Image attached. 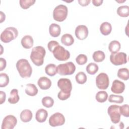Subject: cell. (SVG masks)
Instances as JSON below:
<instances>
[{"instance_id":"obj_1","label":"cell","mask_w":129,"mask_h":129,"mask_svg":"<svg viewBox=\"0 0 129 129\" xmlns=\"http://www.w3.org/2000/svg\"><path fill=\"white\" fill-rule=\"evenodd\" d=\"M46 54L44 48L41 46L34 47L31 50L30 59L37 66H42L44 62V58Z\"/></svg>"},{"instance_id":"obj_2","label":"cell","mask_w":129,"mask_h":129,"mask_svg":"<svg viewBox=\"0 0 129 129\" xmlns=\"http://www.w3.org/2000/svg\"><path fill=\"white\" fill-rule=\"evenodd\" d=\"M19 74L23 78H28L31 76L32 68L28 60L22 58L18 60L16 64Z\"/></svg>"},{"instance_id":"obj_3","label":"cell","mask_w":129,"mask_h":129,"mask_svg":"<svg viewBox=\"0 0 129 129\" xmlns=\"http://www.w3.org/2000/svg\"><path fill=\"white\" fill-rule=\"evenodd\" d=\"M18 35V30L13 27L6 28L1 34V40L4 43H9L16 39Z\"/></svg>"},{"instance_id":"obj_4","label":"cell","mask_w":129,"mask_h":129,"mask_svg":"<svg viewBox=\"0 0 129 129\" xmlns=\"http://www.w3.org/2000/svg\"><path fill=\"white\" fill-rule=\"evenodd\" d=\"M68 13L67 7L63 5H59L53 10V18L57 22H62L67 18Z\"/></svg>"},{"instance_id":"obj_5","label":"cell","mask_w":129,"mask_h":129,"mask_svg":"<svg viewBox=\"0 0 129 129\" xmlns=\"http://www.w3.org/2000/svg\"><path fill=\"white\" fill-rule=\"evenodd\" d=\"M52 53L54 57L59 61H66L70 57V52L59 44L54 48Z\"/></svg>"},{"instance_id":"obj_6","label":"cell","mask_w":129,"mask_h":129,"mask_svg":"<svg viewBox=\"0 0 129 129\" xmlns=\"http://www.w3.org/2000/svg\"><path fill=\"white\" fill-rule=\"evenodd\" d=\"M57 73L61 76L71 75L74 73L76 66L73 62L69 61L65 63L59 64L57 66Z\"/></svg>"},{"instance_id":"obj_7","label":"cell","mask_w":129,"mask_h":129,"mask_svg":"<svg viewBox=\"0 0 129 129\" xmlns=\"http://www.w3.org/2000/svg\"><path fill=\"white\" fill-rule=\"evenodd\" d=\"M110 62L115 66H120L127 62V55L123 52L111 53L110 55Z\"/></svg>"},{"instance_id":"obj_8","label":"cell","mask_w":129,"mask_h":129,"mask_svg":"<svg viewBox=\"0 0 129 129\" xmlns=\"http://www.w3.org/2000/svg\"><path fill=\"white\" fill-rule=\"evenodd\" d=\"M120 106L117 105H111L107 109L108 114L110 117L111 121L113 123H117L120 120V113L119 111Z\"/></svg>"},{"instance_id":"obj_9","label":"cell","mask_w":129,"mask_h":129,"mask_svg":"<svg viewBox=\"0 0 129 129\" xmlns=\"http://www.w3.org/2000/svg\"><path fill=\"white\" fill-rule=\"evenodd\" d=\"M57 86L60 88L61 93L71 94L72 90V84L71 80L67 78H61L57 82Z\"/></svg>"},{"instance_id":"obj_10","label":"cell","mask_w":129,"mask_h":129,"mask_svg":"<svg viewBox=\"0 0 129 129\" xmlns=\"http://www.w3.org/2000/svg\"><path fill=\"white\" fill-rule=\"evenodd\" d=\"M96 84L99 89H106L109 84V79L108 75L104 73H100L96 78Z\"/></svg>"},{"instance_id":"obj_11","label":"cell","mask_w":129,"mask_h":129,"mask_svg":"<svg viewBox=\"0 0 129 129\" xmlns=\"http://www.w3.org/2000/svg\"><path fill=\"white\" fill-rule=\"evenodd\" d=\"M65 122L64 115L60 112H56L51 115L49 118V124L51 126L55 127L63 125Z\"/></svg>"},{"instance_id":"obj_12","label":"cell","mask_w":129,"mask_h":129,"mask_svg":"<svg viewBox=\"0 0 129 129\" xmlns=\"http://www.w3.org/2000/svg\"><path fill=\"white\" fill-rule=\"evenodd\" d=\"M17 123L16 117L13 115H8L5 116L2 124V129H13Z\"/></svg>"},{"instance_id":"obj_13","label":"cell","mask_w":129,"mask_h":129,"mask_svg":"<svg viewBox=\"0 0 129 129\" xmlns=\"http://www.w3.org/2000/svg\"><path fill=\"white\" fill-rule=\"evenodd\" d=\"M76 37L79 40L85 39L88 35V30L85 25H80L78 26L75 31Z\"/></svg>"},{"instance_id":"obj_14","label":"cell","mask_w":129,"mask_h":129,"mask_svg":"<svg viewBox=\"0 0 129 129\" xmlns=\"http://www.w3.org/2000/svg\"><path fill=\"white\" fill-rule=\"evenodd\" d=\"M125 89L124 83L118 80H115L111 87V91L115 94L122 93Z\"/></svg>"},{"instance_id":"obj_15","label":"cell","mask_w":129,"mask_h":129,"mask_svg":"<svg viewBox=\"0 0 129 129\" xmlns=\"http://www.w3.org/2000/svg\"><path fill=\"white\" fill-rule=\"evenodd\" d=\"M37 84L41 89L47 90L51 86V81L46 77H42L38 79Z\"/></svg>"},{"instance_id":"obj_16","label":"cell","mask_w":129,"mask_h":129,"mask_svg":"<svg viewBox=\"0 0 129 129\" xmlns=\"http://www.w3.org/2000/svg\"><path fill=\"white\" fill-rule=\"evenodd\" d=\"M48 116L47 111L43 108L38 109L35 114V119L39 122H44L47 119Z\"/></svg>"},{"instance_id":"obj_17","label":"cell","mask_w":129,"mask_h":129,"mask_svg":"<svg viewBox=\"0 0 129 129\" xmlns=\"http://www.w3.org/2000/svg\"><path fill=\"white\" fill-rule=\"evenodd\" d=\"M21 43L24 48L30 49L33 45L34 40L30 35H25L22 38Z\"/></svg>"},{"instance_id":"obj_18","label":"cell","mask_w":129,"mask_h":129,"mask_svg":"<svg viewBox=\"0 0 129 129\" xmlns=\"http://www.w3.org/2000/svg\"><path fill=\"white\" fill-rule=\"evenodd\" d=\"M61 29L59 25L55 23H52L49 27L50 35L53 37H57L60 34Z\"/></svg>"},{"instance_id":"obj_19","label":"cell","mask_w":129,"mask_h":129,"mask_svg":"<svg viewBox=\"0 0 129 129\" xmlns=\"http://www.w3.org/2000/svg\"><path fill=\"white\" fill-rule=\"evenodd\" d=\"M33 114L30 110L24 109L20 114V117L22 121L24 122H29L32 118Z\"/></svg>"},{"instance_id":"obj_20","label":"cell","mask_w":129,"mask_h":129,"mask_svg":"<svg viewBox=\"0 0 129 129\" xmlns=\"http://www.w3.org/2000/svg\"><path fill=\"white\" fill-rule=\"evenodd\" d=\"M112 30V26L110 23L107 22H103L100 26V31L102 34L106 36L109 35Z\"/></svg>"},{"instance_id":"obj_21","label":"cell","mask_w":129,"mask_h":129,"mask_svg":"<svg viewBox=\"0 0 129 129\" xmlns=\"http://www.w3.org/2000/svg\"><path fill=\"white\" fill-rule=\"evenodd\" d=\"M25 93L29 96H34L38 93V89L34 84H27L26 85Z\"/></svg>"},{"instance_id":"obj_22","label":"cell","mask_w":129,"mask_h":129,"mask_svg":"<svg viewBox=\"0 0 129 129\" xmlns=\"http://www.w3.org/2000/svg\"><path fill=\"white\" fill-rule=\"evenodd\" d=\"M20 97L18 95V90L16 89H12L10 92V97L8 98V102L11 104H16L19 101Z\"/></svg>"},{"instance_id":"obj_23","label":"cell","mask_w":129,"mask_h":129,"mask_svg":"<svg viewBox=\"0 0 129 129\" xmlns=\"http://www.w3.org/2000/svg\"><path fill=\"white\" fill-rule=\"evenodd\" d=\"M61 42L64 45L69 46L74 43V39L71 34L66 33L61 36Z\"/></svg>"},{"instance_id":"obj_24","label":"cell","mask_w":129,"mask_h":129,"mask_svg":"<svg viewBox=\"0 0 129 129\" xmlns=\"http://www.w3.org/2000/svg\"><path fill=\"white\" fill-rule=\"evenodd\" d=\"M121 47L120 43L116 40L111 41L108 45V49L111 53H114L119 51Z\"/></svg>"},{"instance_id":"obj_25","label":"cell","mask_w":129,"mask_h":129,"mask_svg":"<svg viewBox=\"0 0 129 129\" xmlns=\"http://www.w3.org/2000/svg\"><path fill=\"white\" fill-rule=\"evenodd\" d=\"M46 74L49 76H54L57 73V67L53 63H49L45 68Z\"/></svg>"},{"instance_id":"obj_26","label":"cell","mask_w":129,"mask_h":129,"mask_svg":"<svg viewBox=\"0 0 129 129\" xmlns=\"http://www.w3.org/2000/svg\"><path fill=\"white\" fill-rule=\"evenodd\" d=\"M117 14L121 17H127L129 15V7L128 6H121L117 9Z\"/></svg>"},{"instance_id":"obj_27","label":"cell","mask_w":129,"mask_h":129,"mask_svg":"<svg viewBox=\"0 0 129 129\" xmlns=\"http://www.w3.org/2000/svg\"><path fill=\"white\" fill-rule=\"evenodd\" d=\"M93 59L95 62H100L103 61L105 58L104 52L101 50L95 51L93 54Z\"/></svg>"},{"instance_id":"obj_28","label":"cell","mask_w":129,"mask_h":129,"mask_svg":"<svg viewBox=\"0 0 129 129\" xmlns=\"http://www.w3.org/2000/svg\"><path fill=\"white\" fill-rule=\"evenodd\" d=\"M96 100L100 103L105 102L108 98V94L105 91H98L95 96Z\"/></svg>"},{"instance_id":"obj_29","label":"cell","mask_w":129,"mask_h":129,"mask_svg":"<svg viewBox=\"0 0 129 129\" xmlns=\"http://www.w3.org/2000/svg\"><path fill=\"white\" fill-rule=\"evenodd\" d=\"M117 77L123 80H127L129 78L128 70L124 68L119 69L117 72Z\"/></svg>"},{"instance_id":"obj_30","label":"cell","mask_w":129,"mask_h":129,"mask_svg":"<svg viewBox=\"0 0 129 129\" xmlns=\"http://www.w3.org/2000/svg\"><path fill=\"white\" fill-rule=\"evenodd\" d=\"M99 67L98 65L94 62L89 63L86 67V71L90 75H94L98 71Z\"/></svg>"},{"instance_id":"obj_31","label":"cell","mask_w":129,"mask_h":129,"mask_svg":"<svg viewBox=\"0 0 129 129\" xmlns=\"http://www.w3.org/2000/svg\"><path fill=\"white\" fill-rule=\"evenodd\" d=\"M75 79L76 82L79 84H83L87 81V76L83 72H79L78 73L76 76Z\"/></svg>"},{"instance_id":"obj_32","label":"cell","mask_w":129,"mask_h":129,"mask_svg":"<svg viewBox=\"0 0 129 129\" xmlns=\"http://www.w3.org/2000/svg\"><path fill=\"white\" fill-rule=\"evenodd\" d=\"M42 104L43 106L46 108L51 107L54 104V100L50 96H45L42 99Z\"/></svg>"},{"instance_id":"obj_33","label":"cell","mask_w":129,"mask_h":129,"mask_svg":"<svg viewBox=\"0 0 129 129\" xmlns=\"http://www.w3.org/2000/svg\"><path fill=\"white\" fill-rule=\"evenodd\" d=\"M9 83V77L6 73H1L0 74V87L7 86Z\"/></svg>"},{"instance_id":"obj_34","label":"cell","mask_w":129,"mask_h":129,"mask_svg":"<svg viewBox=\"0 0 129 129\" xmlns=\"http://www.w3.org/2000/svg\"><path fill=\"white\" fill-rule=\"evenodd\" d=\"M35 2V0H20L19 4L23 9H27L30 6L33 5Z\"/></svg>"},{"instance_id":"obj_35","label":"cell","mask_w":129,"mask_h":129,"mask_svg":"<svg viewBox=\"0 0 129 129\" xmlns=\"http://www.w3.org/2000/svg\"><path fill=\"white\" fill-rule=\"evenodd\" d=\"M124 98L123 96L120 95H116L114 94H111L109 96L108 101L110 102H115L117 103H121L123 102Z\"/></svg>"},{"instance_id":"obj_36","label":"cell","mask_w":129,"mask_h":129,"mask_svg":"<svg viewBox=\"0 0 129 129\" xmlns=\"http://www.w3.org/2000/svg\"><path fill=\"white\" fill-rule=\"evenodd\" d=\"M76 61L79 65L85 64L87 62V57L84 54H80L76 58Z\"/></svg>"},{"instance_id":"obj_37","label":"cell","mask_w":129,"mask_h":129,"mask_svg":"<svg viewBox=\"0 0 129 129\" xmlns=\"http://www.w3.org/2000/svg\"><path fill=\"white\" fill-rule=\"evenodd\" d=\"M129 106L128 105L126 104L120 106L119 107V111L120 114L122 115L123 116L128 117L129 116Z\"/></svg>"},{"instance_id":"obj_38","label":"cell","mask_w":129,"mask_h":129,"mask_svg":"<svg viewBox=\"0 0 129 129\" xmlns=\"http://www.w3.org/2000/svg\"><path fill=\"white\" fill-rule=\"evenodd\" d=\"M57 45H59L58 42L56 41H50L47 44V47L49 50L52 52L54 48Z\"/></svg>"},{"instance_id":"obj_39","label":"cell","mask_w":129,"mask_h":129,"mask_svg":"<svg viewBox=\"0 0 129 129\" xmlns=\"http://www.w3.org/2000/svg\"><path fill=\"white\" fill-rule=\"evenodd\" d=\"M0 71H2L6 68L7 62L6 59L2 57L0 58Z\"/></svg>"},{"instance_id":"obj_40","label":"cell","mask_w":129,"mask_h":129,"mask_svg":"<svg viewBox=\"0 0 129 129\" xmlns=\"http://www.w3.org/2000/svg\"><path fill=\"white\" fill-rule=\"evenodd\" d=\"M91 2L90 0H78V3L81 6L85 7L88 6Z\"/></svg>"},{"instance_id":"obj_41","label":"cell","mask_w":129,"mask_h":129,"mask_svg":"<svg viewBox=\"0 0 129 129\" xmlns=\"http://www.w3.org/2000/svg\"><path fill=\"white\" fill-rule=\"evenodd\" d=\"M0 95H1V104H2L4 102H5L6 98V95L5 92L3 91H0Z\"/></svg>"},{"instance_id":"obj_42","label":"cell","mask_w":129,"mask_h":129,"mask_svg":"<svg viewBox=\"0 0 129 129\" xmlns=\"http://www.w3.org/2000/svg\"><path fill=\"white\" fill-rule=\"evenodd\" d=\"M103 0H93L92 1V3L93 5L96 7L100 6V5H102L103 3Z\"/></svg>"},{"instance_id":"obj_43","label":"cell","mask_w":129,"mask_h":129,"mask_svg":"<svg viewBox=\"0 0 129 129\" xmlns=\"http://www.w3.org/2000/svg\"><path fill=\"white\" fill-rule=\"evenodd\" d=\"M0 13H1V21H0V22L2 23L3 21H4L5 20L6 16H5V14H4L2 11H1Z\"/></svg>"},{"instance_id":"obj_44","label":"cell","mask_w":129,"mask_h":129,"mask_svg":"<svg viewBox=\"0 0 129 129\" xmlns=\"http://www.w3.org/2000/svg\"><path fill=\"white\" fill-rule=\"evenodd\" d=\"M126 1L125 0H124L123 1H122V2H121V1H116V2H118V3H123V2H125Z\"/></svg>"}]
</instances>
